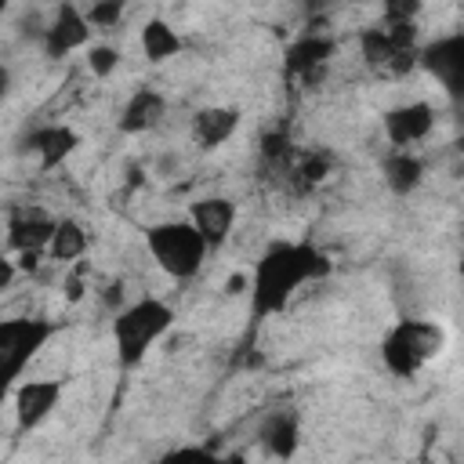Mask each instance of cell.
Instances as JSON below:
<instances>
[{"label": "cell", "mask_w": 464, "mask_h": 464, "mask_svg": "<svg viewBox=\"0 0 464 464\" xmlns=\"http://www.w3.org/2000/svg\"><path fill=\"white\" fill-rule=\"evenodd\" d=\"M145 250L149 257L178 283L199 276L210 246L207 239L196 232V225L185 218V221H156L145 228Z\"/></svg>", "instance_id": "cell-4"}, {"label": "cell", "mask_w": 464, "mask_h": 464, "mask_svg": "<svg viewBox=\"0 0 464 464\" xmlns=\"http://www.w3.org/2000/svg\"><path fill=\"white\" fill-rule=\"evenodd\" d=\"M7 4H11V0H0V18H4V11H7Z\"/></svg>", "instance_id": "cell-33"}, {"label": "cell", "mask_w": 464, "mask_h": 464, "mask_svg": "<svg viewBox=\"0 0 464 464\" xmlns=\"http://www.w3.org/2000/svg\"><path fill=\"white\" fill-rule=\"evenodd\" d=\"M91 33H94V29H91L83 7H80L76 0H58L54 18L44 25V40H40V47H44L47 58L58 62V58L80 51V47L91 40Z\"/></svg>", "instance_id": "cell-7"}, {"label": "cell", "mask_w": 464, "mask_h": 464, "mask_svg": "<svg viewBox=\"0 0 464 464\" xmlns=\"http://www.w3.org/2000/svg\"><path fill=\"white\" fill-rule=\"evenodd\" d=\"M80 145V134L65 123H47V127H36L22 138V152H36V163L40 170H54L62 167Z\"/></svg>", "instance_id": "cell-11"}, {"label": "cell", "mask_w": 464, "mask_h": 464, "mask_svg": "<svg viewBox=\"0 0 464 464\" xmlns=\"http://www.w3.org/2000/svg\"><path fill=\"white\" fill-rule=\"evenodd\" d=\"M236 130H239V109H232V105H203L188 123L192 145L203 152L221 149Z\"/></svg>", "instance_id": "cell-14"}, {"label": "cell", "mask_w": 464, "mask_h": 464, "mask_svg": "<svg viewBox=\"0 0 464 464\" xmlns=\"http://www.w3.org/2000/svg\"><path fill=\"white\" fill-rule=\"evenodd\" d=\"M11 87H14V76H11V69H7L4 62H0V102H7Z\"/></svg>", "instance_id": "cell-31"}, {"label": "cell", "mask_w": 464, "mask_h": 464, "mask_svg": "<svg viewBox=\"0 0 464 464\" xmlns=\"http://www.w3.org/2000/svg\"><path fill=\"white\" fill-rule=\"evenodd\" d=\"M14 276H18V265H14L11 257H4V254H0V290H7Z\"/></svg>", "instance_id": "cell-29"}, {"label": "cell", "mask_w": 464, "mask_h": 464, "mask_svg": "<svg viewBox=\"0 0 464 464\" xmlns=\"http://www.w3.org/2000/svg\"><path fill=\"white\" fill-rule=\"evenodd\" d=\"M417 65L424 72H431L450 94H460L464 87V36L450 33L431 40L428 47H417Z\"/></svg>", "instance_id": "cell-9"}, {"label": "cell", "mask_w": 464, "mask_h": 464, "mask_svg": "<svg viewBox=\"0 0 464 464\" xmlns=\"http://www.w3.org/2000/svg\"><path fill=\"white\" fill-rule=\"evenodd\" d=\"M381 174H384V185H388L392 196H413L424 181V160L413 156L410 149H392Z\"/></svg>", "instance_id": "cell-18"}, {"label": "cell", "mask_w": 464, "mask_h": 464, "mask_svg": "<svg viewBox=\"0 0 464 464\" xmlns=\"http://www.w3.org/2000/svg\"><path fill=\"white\" fill-rule=\"evenodd\" d=\"M424 0H381L384 22H417Z\"/></svg>", "instance_id": "cell-25"}, {"label": "cell", "mask_w": 464, "mask_h": 464, "mask_svg": "<svg viewBox=\"0 0 464 464\" xmlns=\"http://www.w3.org/2000/svg\"><path fill=\"white\" fill-rule=\"evenodd\" d=\"M58 334L54 319L44 315H11L0 319V406L14 392L22 370L40 355V348Z\"/></svg>", "instance_id": "cell-5"}, {"label": "cell", "mask_w": 464, "mask_h": 464, "mask_svg": "<svg viewBox=\"0 0 464 464\" xmlns=\"http://www.w3.org/2000/svg\"><path fill=\"white\" fill-rule=\"evenodd\" d=\"M359 54H362V62L377 76H388V80H399V76H406V72L417 69V47H410V51L395 47L388 40L384 25H366L359 33Z\"/></svg>", "instance_id": "cell-8"}, {"label": "cell", "mask_w": 464, "mask_h": 464, "mask_svg": "<svg viewBox=\"0 0 464 464\" xmlns=\"http://www.w3.org/2000/svg\"><path fill=\"white\" fill-rule=\"evenodd\" d=\"M123 11H127V0H98V4H87L83 14L91 22L94 33H109L123 22Z\"/></svg>", "instance_id": "cell-23"}, {"label": "cell", "mask_w": 464, "mask_h": 464, "mask_svg": "<svg viewBox=\"0 0 464 464\" xmlns=\"http://www.w3.org/2000/svg\"><path fill=\"white\" fill-rule=\"evenodd\" d=\"M243 283H246L243 276H232V279L225 283V290H228V294H239V290H243Z\"/></svg>", "instance_id": "cell-32"}, {"label": "cell", "mask_w": 464, "mask_h": 464, "mask_svg": "<svg viewBox=\"0 0 464 464\" xmlns=\"http://www.w3.org/2000/svg\"><path fill=\"white\" fill-rule=\"evenodd\" d=\"M181 47H185V44H181L178 29H174L167 18H149V22L141 25V51H145V58H149L152 65H160V62L181 54Z\"/></svg>", "instance_id": "cell-21"}, {"label": "cell", "mask_w": 464, "mask_h": 464, "mask_svg": "<svg viewBox=\"0 0 464 464\" xmlns=\"http://www.w3.org/2000/svg\"><path fill=\"white\" fill-rule=\"evenodd\" d=\"M163 120H167V98L156 87H138L120 112V130L123 134H149Z\"/></svg>", "instance_id": "cell-15"}, {"label": "cell", "mask_w": 464, "mask_h": 464, "mask_svg": "<svg viewBox=\"0 0 464 464\" xmlns=\"http://www.w3.org/2000/svg\"><path fill=\"white\" fill-rule=\"evenodd\" d=\"M174 326V308L163 297H138L112 312V344L120 370H134L145 362L152 344Z\"/></svg>", "instance_id": "cell-2"}, {"label": "cell", "mask_w": 464, "mask_h": 464, "mask_svg": "<svg viewBox=\"0 0 464 464\" xmlns=\"http://www.w3.org/2000/svg\"><path fill=\"white\" fill-rule=\"evenodd\" d=\"M18 29H22V36H33V40H44V25H40V18H36V14H29V18H22V22H18Z\"/></svg>", "instance_id": "cell-28"}, {"label": "cell", "mask_w": 464, "mask_h": 464, "mask_svg": "<svg viewBox=\"0 0 464 464\" xmlns=\"http://www.w3.org/2000/svg\"><path fill=\"white\" fill-rule=\"evenodd\" d=\"M80 272H83V265L65 279V297H69V301H80V297H83V279H80Z\"/></svg>", "instance_id": "cell-27"}, {"label": "cell", "mask_w": 464, "mask_h": 464, "mask_svg": "<svg viewBox=\"0 0 464 464\" xmlns=\"http://www.w3.org/2000/svg\"><path fill=\"white\" fill-rule=\"evenodd\" d=\"M294 141H290V134L286 130H265L261 134V160L268 163V167H276V170H286L290 167V160H294Z\"/></svg>", "instance_id": "cell-22"}, {"label": "cell", "mask_w": 464, "mask_h": 464, "mask_svg": "<svg viewBox=\"0 0 464 464\" xmlns=\"http://www.w3.org/2000/svg\"><path fill=\"white\" fill-rule=\"evenodd\" d=\"M337 44L330 33H301L297 40H290V47L283 51V69L290 80H301L323 65H330Z\"/></svg>", "instance_id": "cell-13"}, {"label": "cell", "mask_w": 464, "mask_h": 464, "mask_svg": "<svg viewBox=\"0 0 464 464\" xmlns=\"http://www.w3.org/2000/svg\"><path fill=\"white\" fill-rule=\"evenodd\" d=\"M337 167V156L334 149H297L286 174H290V185L294 192H312L315 185H323Z\"/></svg>", "instance_id": "cell-16"}, {"label": "cell", "mask_w": 464, "mask_h": 464, "mask_svg": "<svg viewBox=\"0 0 464 464\" xmlns=\"http://www.w3.org/2000/svg\"><path fill=\"white\" fill-rule=\"evenodd\" d=\"M334 272V261L326 250H319L308 239H279L272 243L261 261L254 265L250 294H254V315H276L290 304V297L315 279H326Z\"/></svg>", "instance_id": "cell-1"}, {"label": "cell", "mask_w": 464, "mask_h": 464, "mask_svg": "<svg viewBox=\"0 0 464 464\" xmlns=\"http://www.w3.org/2000/svg\"><path fill=\"white\" fill-rule=\"evenodd\" d=\"M102 304L109 308V312H120L123 304H127V294H123V283L116 279V283H109L105 290H102Z\"/></svg>", "instance_id": "cell-26"}, {"label": "cell", "mask_w": 464, "mask_h": 464, "mask_svg": "<svg viewBox=\"0 0 464 464\" xmlns=\"http://www.w3.org/2000/svg\"><path fill=\"white\" fill-rule=\"evenodd\" d=\"M446 348V330L435 319H399L381 341V362L392 377H413Z\"/></svg>", "instance_id": "cell-3"}, {"label": "cell", "mask_w": 464, "mask_h": 464, "mask_svg": "<svg viewBox=\"0 0 464 464\" xmlns=\"http://www.w3.org/2000/svg\"><path fill=\"white\" fill-rule=\"evenodd\" d=\"M51 232H54V218H47V214H40V210L14 214V218L7 221V243H11L14 250H47Z\"/></svg>", "instance_id": "cell-19"}, {"label": "cell", "mask_w": 464, "mask_h": 464, "mask_svg": "<svg viewBox=\"0 0 464 464\" xmlns=\"http://www.w3.org/2000/svg\"><path fill=\"white\" fill-rule=\"evenodd\" d=\"M120 47H112V44H94V47H87V69L98 76V80H105V76H112L116 69H120Z\"/></svg>", "instance_id": "cell-24"}, {"label": "cell", "mask_w": 464, "mask_h": 464, "mask_svg": "<svg viewBox=\"0 0 464 464\" xmlns=\"http://www.w3.org/2000/svg\"><path fill=\"white\" fill-rule=\"evenodd\" d=\"M83 4H98V0H83Z\"/></svg>", "instance_id": "cell-34"}, {"label": "cell", "mask_w": 464, "mask_h": 464, "mask_svg": "<svg viewBox=\"0 0 464 464\" xmlns=\"http://www.w3.org/2000/svg\"><path fill=\"white\" fill-rule=\"evenodd\" d=\"M65 395V381L58 377H29V381H18L14 384V428L25 435V431H36L62 402Z\"/></svg>", "instance_id": "cell-6"}, {"label": "cell", "mask_w": 464, "mask_h": 464, "mask_svg": "<svg viewBox=\"0 0 464 464\" xmlns=\"http://www.w3.org/2000/svg\"><path fill=\"white\" fill-rule=\"evenodd\" d=\"M188 221L196 225V232L207 239L210 250H218L232 225H236V203L228 196H199L192 207H188Z\"/></svg>", "instance_id": "cell-12"}, {"label": "cell", "mask_w": 464, "mask_h": 464, "mask_svg": "<svg viewBox=\"0 0 464 464\" xmlns=\"http://www.w3.org/2000/svg\"><path fill=\"white\" fill-rule=\"evenodd\" d=\"M381 127H384V138L395 149H410V145H417L431 134L435 109H431V102H402V105H395L381 116Z\"/></svg>", "instance_id": "cell-10"}, {"label": "cell", "mask_w": 464, "mask_h": 464, "mask_svg": "<svg viewBox=\"0 0 464 464\" xmlns=\"http://www.w3.org/2000/svg\"><path fill=\"white\" fill-rule=\"evenodd\" d=\"M91 246V236L87 228L76 221V218H58L54 221V232H51V243H47V257L51 261H80Z\"/></svg>", "instance_id": "cell-20"}, {"label": "cell", "mask_w": 464, "mask_h": 464, "mask_svg": "<svg viewBox=\"0 0 464 464\" xmlns=\"http://www.w3.org/2000/svg\"><path fill=\"white\" fill-rule=\"evenodd\" d=\"M261 446H265L272 457L290 460V457L297 453V446H301V417H297L294 410H276V413H268L265 424H261Z\"/></svg>", "instance_id": "cell-17"}, {"label": "cell", "mask_w": 464, "mask_h": 464, "mask_svg": "<svg viewBox=\"0 0 464 464\" xmlns=\"http://www.w3.org/2000/svg\"><path fill=\"white\" fill-rule=\"evenodd\" d=\"M337 4H341V0H308L304 11H308V14H330Z\"/></svg>", "instance_id": "cell-30"}]
</instances>
